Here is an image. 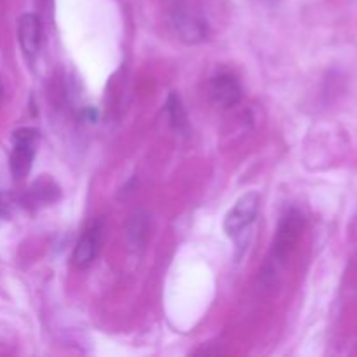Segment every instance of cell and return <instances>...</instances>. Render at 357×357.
Instances as JSON below:
<instances>
[{"label":"cell","instance_id":"cell-1","mask_svg":"<svg viewBox=\"0 0 357 357\" xmlns=\"http://www.w3.org/2000/svg\"><path fill=\"white\" fill-rule=\"evenodd\" d=\"M13 143L14 149L9 160L10 173H13V176L16 178V180H23V178L30 173L35 153H37L38 132L30 128L17 129L13 135Z\"/></svg>","mask_w":357,"mask_h":357},{"label":"cell","instance_id":"cell-2","mask_svg":"<svg viewBox=\"0 0 357 357\" xmlns=\"http://www.w3.org/2000/svg\"><path fill=\"white\" fill-rule=\"evenodd\" d=\"M258 208H260V195H258V192L244 194L234 204V208L227 213L225 223H223L227 236L232 237V239L239 237L255 222L258 215Z\"/></svg>","mask_w":357,"mask_h":357},{"label":"cell","instance_id":"cell-3","mask_svg":"<svg viewBox=\"0 0 357 357\" xmlns=\"http://www.w3.org/2000/svg\"><path fill=\"white\" fill-rule=\"evenodd\" d=\"M173 24L181 40L187 44H197L208 37V24L204 20L188 10L187 7H176L173 10Z\"/></svg>","mask_w":357,"mask_h":357},{"label":"cell","instance_id":"cell-4","mask_svg":"<svg viewBox=\"0 0 357 357\" xmlns=\"http://www.w3.org/2000/svg\"><path fill=\"white\" fill-rule=\"evenodd\" d=\"M17 38L28 61L33 63L40 52L42 45V23L35 14H23L17 23Z\"/></svg>","mask_w":357,"mask_h":357},{"label":"cell","instance_id":"cell-5","mask_svg":"<svg viewBox=\"0 0 357 357\" xmlns=\"http://www.w3.org/2000/svg\"><path fill=\"white\" fill-rule=\"evenodd\" d=\"M209 93H211L213 101L220 107H234L243 98V87H241L239 80L230 73H220V75L213 77L211 84H209Z\"/></svg>","mask_w":357,"mask_h":357},{"label":"cell","instance_id":"cell-6","mask_svg":"<svg viewBox=\"0 0 357 357\" xmlns=\"http://www.w3.org/2000/svg\"><path fill=\"white\" fill-rule=\"evenodd\" d=\"M101 243V232L100 229H91L80 237L77 243L75 250H73V264L79 268L89 267L96 258L98 250H100Z\"/></svg>","mask_w":357,"mask_h":357},{"label":"cell","instance_id":"cell-7","mask_svg":"<svg viewBox=\"0 0 357 357\" xmlns=\"http://www.w3.org/2000/svg\"><path fill=\"white\" fill-rule=\"evenodd\" d=\"M30 199L33 204H40V202L51 204V202L58 201L59 199V188L56 187L54 181L49 180V178H42L40 181H37V183L30 188Z\"/></svg>","mask_w":357,"mask_h":357},{"label":"cell","instance_id":"cell-8","mask_svg":"<svg viewBox=\"0 0 357 357\" xmlns=\"http://www.w3.org/2000/svg\"><path fill=\"white\" fill-rule=\"evenodd\" d=\"M166 112H167V117H169L171 126H173L176 131H185V129L188 128L187 112H185L181 100L174 93H171L169 98H167Z\"/></svg>","mask_w":357,"mask_h":357},{"label":"cell","instance_id":"cell-9","mask_svg":"<svg viewBox=\"0 0 357 357\" xmlns=\"http://www.w3.org/2000/svg\"><path fill=\"white\" fill-rule=\"evenodd\" d=\"M7 211H6V202H3L2 195H0V216H6Z\"/></svg>","mask_w":357,"mask_h":357},{"label":"cell","instance_id":"cell-10","mask_svg":"<svg viewBox=\"0 0 357 357\" xmlns=\"http://www.w3.org/2000/svg\"><path fill=\"white\" fill-rule=\"evenodd\" d=\"M2 96H3V89H2V86H0V101H2Z\"/></svg>","mask_w":357,"mask_h":357}]
</instances>
